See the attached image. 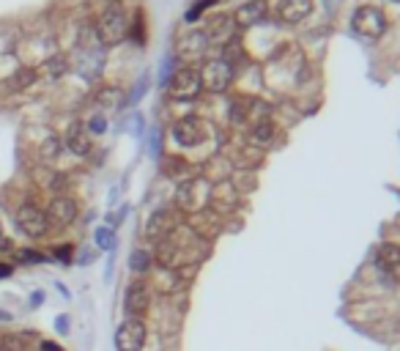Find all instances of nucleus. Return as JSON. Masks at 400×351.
Wrapping results in <instances>:
<instances>
[{
    "label": "nucleus",
    "mask_w": 400,
    "mask_h": 351,
    "mask_svg": "<svg viewBox=\"0 0 400 351\" xmlns=\"http://www.w3.org/2000/svg\"><path fill=\"white\" fill-rule=\"evenodd\" d=\"M375 266L384 275H400V245L395 242H384L375 250Z\"/></svg>",
    "instance_id": "dca6fc26"
},
{
    "label": "nucleus",
    "mask_w": 400,
    "mask_h": 351,
    "mask_svg": "<svg viewBox=\"0 0 400 351\" xmlns=\"http://www.w3.org/2000/svg\"><path fill=\"white\" fill-rule=\"evenodd\" d=\"M313 8H315L313 0H282L280 3V20L291 23V25H299L313 14Z\"/></svg>",
    "instance_id": "2eb2a0df"
},
{
    "label": "nucleus",
    "mask_w": 400,
    "mask_h": 351,
    "mask_svg": "<svg viewBox=\"0 0 400 351\" xmlns=\"http://www.w3.org/2000/svg\"><path fill=\"white\" fill-rule=\"evenodd\" d=\"M250 140L255 143V146H272L277 140V126L272 118H263V121H255L250 129Z\"/></svg>",
    "instance_id": "a211bd4d"
},
{
    "label": "nucleus",
    "mask_w": 400,
    "mask_h": 351,
    "mask_svg": "<svg viewBox=\"0 0 400 351\" xmlns=\"http://www.w3.org/2000/svg\"><path fill=\"white\" fill-rule=\"evenodd\" d=\"M58 154H61V140H58L55 135H50V137L42 143V156H44V159H55Z\"/></svg>",
    "instance_id": "5701e85b"
},
{
    "label": "nucleus",
    "mask_w": 400,
    "mask_h": 351,
    "mask_svg": "<svg viewBox=\"0 0 400 351\" xmlns=\"http://www.w3.org/2000/svg\"><path fill=\"white\" fill-rule=\"evenodd\" d=\"M168 91H170V97L178 101H192L198 97L200 91V75L198 69H192V66H184V69H175L170 80H168Z\"/></svg>",
    "instance_id": "39448f33"
},
{
    "label": "nucleus",
    "mask_w": 400,
    "mask_h": 351,
    "mask_svg": "<svg viewBox=\"0 0 400 351\" xmlns=\"http://www.w3.org/2000/svg\"><path fill=\"white\" fill-rule=\"evenodd\" d=\"M30 302H33V304H39V302H42V291H36V294L30 297Z\"/></svg>",
    "instance_id": "f704fd0d"
},
{
    "label": "nucleus",
    "mask_w": 400,
    "mask_h": 351,
    "mask_svg": "<svg viewBox=\"0 0 400 351\" xmlns=\"http://www.w3.org/2000/svg\"><path fill=\"white\" fill-rule=\"evenodd\" d=\"M0 319H3V321H11V313H3V310H0Z\"/></svg>",
    "instance_id": "c9c22d12"
},
{
    "label": "nucleus",
    "mask_w": 400,
    "mask_h": 351,
    "mask_svg": "<svg viewBox=\"0 0 400 351\" xmlns=\"http://www.w3.org/2000/svg\"><path fill=\"white\" fill-rule=\"evenodd\" d=\"M233 17H227V14H214L208 23H206V39H208V44H230V39H233Z\"/></svg>",
    "instance_id": "f8f14e48"
},
{
    "label": "nucleus",
    "mask_w": 400,
    "mask_h": 351,
    "mask_svg": "<svg viewBox=\"0 0 400 351\" xmlns=\"http://www.w3.org/2000/svg\"><path fill=\"white\" fill-rule=\"evenodd\" d=\"M208 201V181L206 178H192V181H187V184H181V190H178V203L184 206V209H200L203 203Z\"/></svg>",
    "instance_id": "9d476101"
},
{
    "label": "nucleus",
    "mask_w": 400,
    "mask_h": 351,
    "mask_svg": "<svg viewBox=\"0 0 400 351\" xmlns=\"http://www.w3.org/2000/svg\"><path fill=\"white\" fill-rule=\"evenodd\" d=\"M129 30H132V39H137V44L146 42V23H143V14H137V23L129 25Z\"/></svg>",
    "instance_id": "bb28decb"
},
{
    "label": "nucleus",
    "mask_w": 400,
    "mask_h": 351,
    "mask_svg": "<svg viewBox=\"0 0 400 351\" xmlns=\"http://www.w3.org/2000/svg\"><path fill=\"white\" fill-rule=\"evenodd\" d=\"M94 33H96L101 47H115L129 36V17L124 14L118 0H110V6L99 14Z\"/></svg>",
    "instance_id": "f257e3e1"
},
{
    "label": "nucleus",
    "mask_w": 400,
    "mask_h": 351,
    "mask_svg": "<svg viewBox=\"0 0 400 351\" xmlns=\"http://www.w3.org/2000/svg\"><path fill=\"white\" fill-rule=\"evenodd\" d=\"M118 99H121V91H118V88H101L99 97H96L99 104H115Z\"/></svg>",
    "instance_id": "a878e982"
},
{
    "label": "nucleus",
    "mask_w": 400,
    "mask_h": 351,
    "mask_svg": "<svg viewBox=\"0 0 400 351\" xmlns=\"http://www.w3.org/2000/svg\"><path fill=\"white\" fill-rule=\"evenodd\" d=\"M17 228H20L25 236H30V239H39V236L47 233L50 217H47L44 209H39V206H33V203H23V206L17 209Z\"/></svg>",
    "instance_id": "423d86ee"
},
{
    "label": "nucleus",
    "mask_w": 400,
    "mask_h": 351,
    "mask_svg": "<svg viewBox=\"0 0 400 351\" xmlns=\"http://www.w3.org/2000/svg\"><path fill=\"white\" fill-rule=\"evenodd\" d=\"M115 346L118 351H140L146 346V326L140 319H129L115 329Z\"/></svg>",
    "instance_id": "6e6552de"
},
{
    "label": "nucleus",
    "mask_w": 400,
    "mask_h": 351,
    "mask_svg": "<svg viewBox=\"0 0 400 351\" xmlns=\"http://www.w3.org/2000/svg\"><path fill=\"white\" fill-rule=\"evenodd\" d=\"M124 307H126V313L135 316V319H140V316L146 313V307H149V294H146V288H143L140 283H137V285H129Z\"/></svg>",
    "instance_id": "f3484780"
},
{
    "label": "nucleus",
    "mask_w": 400,
    "mask_h": 351,
    "mask_svg": "<svg viewBox=\"0 0 400 351\" xmlns=\"http://www.w3.org/2000/svg\"><path fill=\"white\" fill-rule=\"evenodd\" d=\"M11 272H14V269H11L8 264H0V277H8Z\"/></svg>",
    "instance_id": "72a5a7b5"
},
{
    "label": "nucleus",
    "mask_w": 400,
    "mask_h": 351,
    "mask_svg": "<svg viewBox=\"0 0 400 351\" xmlns=\"http://www.w3.org/2000/svg\"><path fill=\"white\" fill-rule=\"evenodd\" d=\"M55 326H58L61 335H66V332H69V316H58V319H55Z\"/></svg>",
    "instance_id": "473e14b6"
},
{
    "label": "nucleus",
    "mask_w": 400,
    "mask_h": 351,
    "mask_svg": "<svg viewBox=\"0 0 400 351\" xmlns=\"http://www.w3.org/2000/svg\"><path fill=\"white\" fill-rule=\"evenodd\" d=\"M77 214H80L77 201L75 198H69V195H58V198H52L50 209H47V217H50L52 223H58V226H72V223L77 220Z\"/></svg>",
    "instance_id": "ddd939ff"
},
{
    "label": "nucleus",
    "mask_w": 400,
    "mask_h": 351,
    "mask_svg": "<svg viewBox=\"0 0 400 351\" xmlns=\"http://www.w3.org/2000/svg\"><path fill=\"white\" fill-rule=\"evenodd\" d=\"M206 50H208V39H206L203 30H189V33H184L178 39V58H184L187 63L198 61Z\"/></svg>",
    "instance_id": "9b49d317"
},
{
    "label": "nucleus",
    "mask_w": 400,
    "mask_h": 351,
    "mask_svg": "<svg viewBox=\"0 0 400 351\" xmlns=\"http://www.w3.org/2000/svg\"><path fill=\"white\" fill-rule=\"evenodd\" d=\"M63 146L72 151V154H77V156H88V154H91V149H94L88 129L80 124V121L69 124L66 135H63Z\"/></svg>",
    "instance_id": "4468645a"
},
{
    "label": "nucleus",
    "mask_w": 400,
    "mask_h": 351,
    "mask_svg": "<svg viewBox=\"0 0 400 351\" xmlns=\"http://www.w3.org/2000/svg\"><path fill=\"white\" fill-rule=\"evenodd\" d=\"M0 351H23V340L14 338V335H8V338L0 340Z\"/></svg>",
    "instance_id": "c756f323"
},
{
    "label": "nucleus",
    "mask_w": 400,
    "mask_h": 351,
    "mask_svg": "<svg viewBox=\"0 0 400 351\" xmlns=\"http://www.w3.org/2000/svg\"><path fill=\"white\" fill-rule=\"evenodd\" d=\"M351 27L359 33V36H365V39H381L384 33H387V27H389V20H387V14L378 8V6H370V3H365V6H359L356 11H354V17H351Z\"/></svg>",
    "instance_id": "7ed1b4c3"
},
{
    "label": "nucleus",
    "mask_w": 400,
    "mask_h": 351,
    "mask_svg": "<svg viewBox=\"0 0 400 351\" xmlns=\"http://www.w3.org/2000/svg\"><path fill=\"white\" fill-rule=\"evenodd\" d=\"M269 3L266 0H247L233 11V25L236 27H255L266 20Z\"/></svg>",
    "instance_id": "1a4fd4ad"
},
{
    "label": "nucleus",
    "mask_w": 400,
    "mask_h": 351,
    "mask_svg": "<svg viewBox=\"0 0 400 351\" xmlns=\"http://www.w3.org/2000/svg\"><path fill=\"white\" fill-rule=\"evenodd\" d=\"M389 3H398V6H400V0H389Z\"/></svg>",
    "instance_id": "4c0bfd02"
},
{
    "label": "nucleus",
    "mask_w": 400,
    "mask_h": 351,
    "mask_svg": "<svg viewBox=\"0 0 400 351\" xmlns=\"http://www.w3.org/2000/svg\"><path fill=\"white\" fill-rule=\"evenodd\" d=\"M146 85H149V77L143 75L140 80H137V85H135V91H132V97H129V101H132V104H137V101L143 99V94H146Z\"/></svg>",
    "instance_id": "cd10ccee"
},
{
    "label": "nucleus",
    "mask_w": 400,
    "mask_h": 351,
    "mask_svg": "<svg viewBox=\"0 0 400 351\" xmlns=\"http://www.w3.org/2000/svg\"><path fill=\"white\" fill-rule=\"evenodd\" d=\"M3 236H6V233H3V223H0V239H3Z\"/></svg>",
    "instance_id": "e433bc0d"
},
{
    "label": "nucleus",
    "mask_w": 400,
    "mask_h": 351,
    "mask_svg": "<svg viewBox=\"0 0 400 351\" xmlns=\"http://www.w3.org/2000/svg\"><path fill=\"white\" fill-rule=\"evenodd\" d=\"M198 75H200V88H203V91H208V94H223V91L230 88L236 69L227 63L225 58H211V61H206V63L200 66Z\"/></svg>",
    "instance_id": "20e7f679"
},
{
    "label": "nucleus",
    "mask_w": 400,
    "mask_h": 351,
    "mask_svg": "<svg viewBox=\"0 0 400 351\" xmlns=\"http://www.w3.org/2000/svg\"><path fill=\"white\" fill-rule=\"evenodd\" d=\"M36 69H30V66H23V69H17L14 75H11V80L6 82L11 91H25V88H30L33 82H36Z\"/></svg>",
    "instance_id": "412c9836"
},
{
    "label": "nucleus",
    "mask_w": 400,
    "mask_h": 351,
    "mask_svg": "<svg viewBox=\"0 0 400 351\" xmlns=\"http://www.w3.org/2000/svg\"><path fill=\"white\" fill-rule=\"evenodd\" d=\"M55 255H58V261H63V264H69L72 261V247H66V245H61V247H55Z\"/></svg>",
    "instance_id": "2f4dec72"
},
{
    "label": "nucleus",
    "mask_w": 400,
    "mask_h": 351,
    "mask_svg": "<svg viewBox=\"0 0 400 351\" xmlns=\"http://www.w3.org/2000/svg\"><path fill=\"white\" fill-rule=\"evenodd\" d=\"M173 140L184 149H195L206 140V124L198 116H184L173 124Z\"/></svg>",
    "instance_id": "0eeeda50"
},
{
    "label": "nucleus",
    "mask_w": 400,
    "mask_h": 351,
    "mask_svg": "<svg viewBox=\"0 0 400 351\" xmlns=\"http://www.w3.org/2000/svg\"><path fill=\"white\" fill-rule=\"evenodd\" d=\"M69 72V58L66 55H52L42 63V77L44 80H58Z\"/></svg>",
    "instance_id": "aec40b11"
},
{
    "label": "nucleus",
    "mask_w": 400,
    "mask_h": 351,
    "mask_svg": "<svg viewBox=\"0 0 400 351\" xmlns=\"http://www.w3.org/2000/svg\"><path fill=\"white\" fill-rule=\"evenodd\" d=\"M75 72L82 80H88V82L99 80V75L104 72V47L99 44L96 33L88 42V30H82V36H80L75 50Z\"/></svg>",
    "instance_id": "f03ea898"
},
{
    "label": "nucleus",
    "mask_w": 400,
    "mask_h": 351,
    "mask_svg": "<svg viewBox=\"0 0 400 351\" xmlns=\"http://www.w3.org/2000/svg\"><path fill=\"white\" fill-rule=\"evenodd\" d=\"M85 129H88V135H101V132L107 129V121H104V116H94V118L88 121V126H85Z\"/></svg>",
    "instance_id": "c85d7f7f"
},
{
    "label": "nucleus",
    "mask_w": 400,
    "mask_h": 351,
    "mask_svg": "<svg viewBox=\"0 0 400 351\" xmlns=\"http://www.w3.org/2000/svg\"><path fill=\"white\" fill-rule=\"evenodd\" d=\"M214 3H217V0H198V3H195V6H192V8L187 11V23H195L200 14H203L206 8H211Z\"/></svg>",
    "instance_id": "393cba45"
},
{
    "label": "nucleus",
    "mask_w": 400,
    "mask_h": 351,
    "mask_svg": "<svg viewBox=\"0 0 400 351\" xmlns=\"http://www.w3.org/2000/svg\"><path fill=\"white\" fill-rule=\"evenodd\" d=\"M20 261H25V264H42V261H47V255H42V252L36 250H23L20 252Z\"/></svg>",
    "instance_id": "7c9ffc66"
},
{
    "label": "nucleus",
    "mask_w": 400,
    "mask_h": 351,
    "mask_svg": "<svg viewBox=\"0 0 400 351\" xmlns=\"http://www.w3.org/2000/svg\"><path fill=\"white\" fill-rule=\"evenodd\" d=\"M129 264H132V269H135V272H146V269L151 266V255L146 250H135L132 252V261H129Z\"/></svg>",
    "instance_id": "4be33fe9"
},
{
    "label": "nucleus",
    "mask_w": 400,
    "mask_h": 351,
    "mask_svg": "<svg viewBox=\"0 0 400 351\" xmlns=\"http://www.w3.org/2000/svg\"><path fill=\"white\" fill-rule=\"evenodd\" d=\"M170 228H173V223H170V214H168V211H154L149 220V228H146V233H149L151 239H165Z\"/></svg>",
    "instance_id": "6ab92c4d"
},
{
    "label": "nucleus",
    "mask_w": 400,
    "mask_h": 351,
    "mask_svg": "<svg viewBox=\"0 0 400 351\" xmlns=\"http://www.w3.org/2000/svg\"><path fill=\"white\" fill-rule=\"evenodd\" d=\"M96 245H99V250H113L115 247V236H113L110 228H99L96 230Z\"/></svg>",
    "instance_id": "b1692460"
}]
</instances>
